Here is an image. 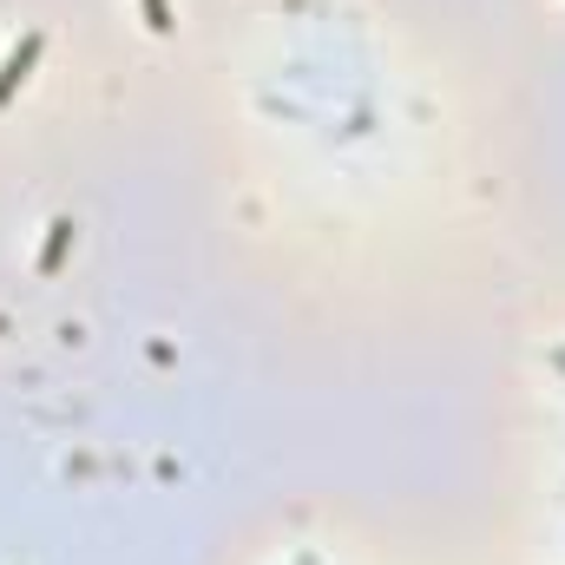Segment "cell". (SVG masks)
I'll list each match as a JSON object with an SVG mask.
<instances>
[{"label":"cell","instance_id":"3","mask_svg":"<svg viewBox=\"0 0 565 565\" xmlns=\"http://www.w3.org/2000/svg\"><path fill=\"white\" fill-rule=\"evenodd\" d=\"M145 7V26H151V33H171V26H178V20H171V0H139Z\"/></svg>","mask_w":565,"mask_h":565},{"label":"cell","instance_id":"1","mask_svg":"<svg viewBox=\"0 0 565 565\" xmlns=\"http://www.w3.org/2000/svg\"><path fill=\"white\" fill-rule=\"evenodd\" d=\"M40 53H46V33L33 26V33H20V46H13V53L0 60V113H7V106H13V93H20V86L33 79V66H40Z\"/></svg>","mask_w":565,"mask_h":565},{"label":"cell","instance_id":"4","mask_svg":"<svg viewBox=\"0 0 565 565\" xmlns=\"http://www.w3.org/2000/svg\"><path fill=\"white\" fill-rule=\"evenodd\" d=\"M0 335H7V316H0Z\"/></svg>","mask_w":565,"mask_h":565},{"label":"cell","instance_id":"2","mask_svg":"<svg viewBox=\"0 0 565 565\" xmlns=\"http://www.w3.org/2000/svg\"><path fill=\"white\" fill-rule=\"evenodd\" d=\"M73 231H79L73 217H53V224H46V244H40V257H33L40 277H60V264H66V250H73Z\"/></svg>","mask_w":565,"mask_h":565}]
</instances>
